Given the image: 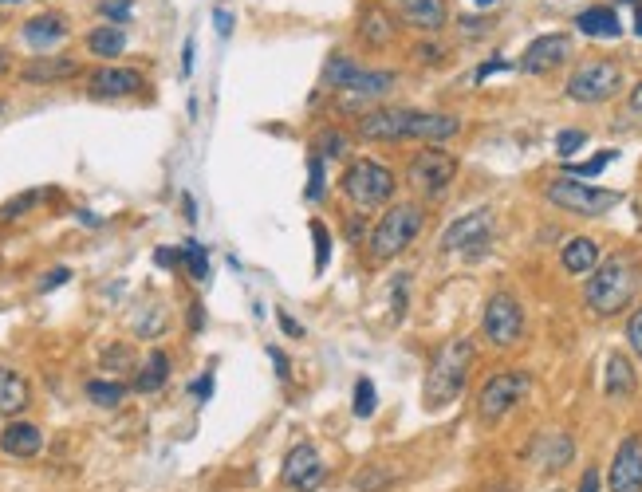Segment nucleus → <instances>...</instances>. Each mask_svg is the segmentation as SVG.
Returning a JSON list of instances; mask_svg holds the SVG:
<instances>
[{
  "label": "nucleus",
  "mask_w": 642,
  "mask_h": 492,
  "mask_svg": "<svg viewBox=\"0 0 642 492\" xmlns=\"http://www.w3.org/2000/svg\"><path fill=\"white\" fill-rule=\"evenodd\" d=\"M544 197H548L556 209L572 213V217H603L607 209H615V205L623 201L619 189H599V185H587L579 182V178H556V182L544 189Z\"/></svg>",
  "instance_id": "nucleus-5"
},
{
  "label": "nucleus",
  "mask_w": 642,
  "mask_h": 492,
  "mask_svg": "<svg viewBox=\"0 0 642 492\" xmlns=\"http://www.w3.org/2000/svg\"><path fill=\"white\" fill-rule=\"evenodd\" d=\"M276 319H280V327H284V335H292V339H304V327H300V323H296V319H292L288 311H280Z\"/></svg>",
  "instance_id": "nucleus-39"
},
{
  "label": "nucleus",
  "mask_w": 642,
  "mask_h": 492,
  "mask_svg": "<svg viewBox=\"0 0 642 492\" xmlns=\"http://www.w3.org/2000/svg\"><path fill=\"white\" fill-rule=\"evenodd\" d=\"M528 390H532V378H528L524 370H501V374H493V378L477 390V418H481L485 426L501 422L505 414H513L516 406L528 398Z\"/></svg>",
  "instance_id": "nucleus-6"
},
{
  "label": "nucleus",
  "mask_w": 642,
  "mask_h": 492,
  "mask_svg": "<svg viewBox=\"0 0 642 492\" xmlns=\"http://www.w3.org/2000/svg\"><path fill=\"white\" fill-rule=\"evenodd\" d=\"M568 56H572V36H568V32H548V36H536V40L524 48L520 71H524V75H548V71H556Z\"/></svg>",
  "instance_id": "nucleus-12"
},
{
  "label": "nucleus",
  "mask_w": 642,
  "mask_h": 492,
  "mask_svg": "<svg viewBox=\"0 0 642 492\" xmlns=\"http://www.w3.org/2000/svg\"><path fill=\"white\" fill-rule=\"evenodd\" d=\"M123 48H127V36L119 24H103V28L87 32V52L99 60H115V56H123Z\"/></svg>",
  "instance_id": "nucleus-25"
},
{
  "label": "nucleus",
  "mask_w": 642,
  "mask_h": 492,
  "mask_svg": "<svg viewBox=\"0 0 642 492\" xmlns=\"http://www.w3.org/2000/svg\"><path fill=\"white\" fill-rule=\"evenodd\" d=\"M0 67H4V52H0Z\"/></svg>",
  "instance_id": "nucleus-54"
},
{
  "label": "nucleus",
  "mask_w": 642,
  "mask_h": 492,
  "mask_svg": "<svg viewBox=\"0 0 642 492\" xmlns=\"http://www.w3.org/2000/svg\"><path fill=\"white\" fill-rule=\"evenodd\" d=\"M166 374H170V355H166V351H150V359L142 363L138 378H134V390H138V394H150V390H158V386L166 382Z\"/></svg>",
  "instance_id": "nucleus-26"
},
{
  "label": "nucleus",
  "mask_w": 642,
  "mask_h": 492,
  "mask_svg": "<svg viewBox=\"0 0 642 492\" xmlns=\"http://www.w3.org/2000/svg\"><path fill=\"white\" fill-rule=\"evenodd\" d=\"M339 185H343L347 201L359 205V209H375V205H386L394 197V174L375 158H355Z\"/></svg>",
  "instance_id": "nucleus-7"
},
{
  "label": "nucleus",
  "mask_w": 642,
  "mask_h": 492,
  "mask_svg": "<svg viewBox=\"0 0 642 492\" xmlns=\"http://www.w3.org/2000/svg\"><path fill=\"white\" fill-rule=\"evenodd\" d=\"M627 343H631V351L642 359V308L627 319Z\"/></svg>",
  "instance_id": "nucleus-37"
},
{
  "label": "nucleus",
  "mask_w": 642,
  "mask_h": 492,
  "mask_svg": "<svg viewBox=\"0 0 642 492\" xmlns=\"http://www.w3.org/2000/svg\"><path fill=\"white\" fill-rule=\"evenodd\" d=\"M154 260H158L162 268H170V264H178V260H182V252H174V248H158V252H154Z\"/></svg>",
  "instance_id": "nucleus-42"
},
{
  "label": "nucleus",
  "mask_w": 642,
  "mask_h": 492,
  "mask_svg": "<svg viewBox=\"0 0 642 492\" xmlns=\"http://www.w3.org/2000/svg\"><path fill=\"white\" fill-rule=\"evenodd\" d=\"M0 4H20V0H0Z\"/></svg>",
  "instance_id": "nucleus-53"
},
{
  "label": "nucleus",
  "mask_w": 642,
  "mask_h": 492,
  "mask_svg": "<svg viewBox=\"0 0 642 492\" xmlns=\"http://www.w3.org/2000/svg\"><path fill=\"white\" fill-rule=\"evenodd\" d=\"M560 264H564L568 276H587V272L599 268V245L591 237H572L560 252Z\"/></svg>",
  "instance_id": "nucleus-23"
},
{
  "label": "nucleus",
  "mask_w": 642,
  "mask_h": 492,
  "mask_svg": "<svg viewBox=\"0 0 642 492\" xmlns=\"http://www.w3.org/2000/svg\"><path fill=\"white\" fill-rule=\"evenodd\" d=\"M579 146H587V134H583V130H560V134H556V154H560V158H572Z\"/></svg>",
  "instance_id": "nucleus-34"
},
{
  "label": "nucleus",
  "mask_w": 642,
  "mask_h": 492,
  "mask_svg": "<svg viewBox=\"0 0 642 492\" xmlns=\"http://www.w3.org/2000/svg\"><path fill=\"white\" fill-rule=\"evenodd\" d=\"M623 87V67L615 60H587L568 75L564 91L576 103H607Z\"/></svg>",
  "instance_id": "nucleus-8"
},
{
  "label": "nucleus",
  "mask_w": 642,
  "mask_h": 492,
  "mask_svg": "<svg viewBox=\"0 0 642 492\" xmlns=\"http://www.w3.org/2000/svg\"><path fill=\"white\" fill-rule=\"evenodd\" d=\"M619 154L615 150H607V154H595L591 162H583V166H568V178H595V174H603L611 162H615Z\"/></svg>",
  "instance_id": "nucleus-33"
},
{
  "label": "nucleus",
  "mask_w": 642,
  "mask_h": 492,
  "mask_svg": "<svg viewBox=\"0 0 642 492\" xmlns=\"http://www.w3.org/2000/svg\"><path fill=\"white\" fill-rule=\"evenodd\" d=\"M398 16H402V24H410V28L438 32V28H446L450 8H446V0H398Z\"/></svg>",
  "instance_id": "nucleus-16"
},
{
  "label": "nucleus",
  "mask_w": 642,
  "mask_h": 492,
  "mask_svg": "<svg viewBox=\"0 0 642 492\" xmlns=\"http://www.w3.org/2000/svg\"><path fill=\"white\" fill-rule=\"evenodd\" d=\"M505 67H509V63H505V60H489V63H481V67H477V79H485V75H493V71H505Z\"/></svg>",
  "instance_id": "nucleus-45"
},
{
  "label": "nucleus",
  "mask_w": 642,
  "mask_h": 492,
  "mask_svg": "<svg viewBox=\"0 0 642 492\" xmlns=\"http://www.w3.org/2000/svg\"><path fill=\"white\" fill-rule=\"evenodd\" d=\"M323 477H327V465H323L320 453L312 445H296L288 453V461H284V473H280L284 489L292 492H316L323 485Z\"/></svg>",
  "instance_id": "nucleus-13"
},
{
  "label": "nucleus",
  "mask_w": 642,
  "mask_h": 492,
  "mask_svg": "<svg viewBox=\"0 0 642 492\" xmlns=\"http://www.w3.org/2000/svg\"><path fill=\"white\" fill-rule=\"evenodd\" d=\"M323 193V158H312V185H308V197H320Z\"/></svg>",
  "instance_id": "nucleus-38"
},
{
  "label": "nucleus",
  "mask_w": 642,
  "mask_h": 492,
  "mask_svg": "<svg viewBox=\"0 0 642 492\" xmlns=\"http://www.w3.org/2000/svg\"><path fill=\"white\" fill-rule=\"evenodd\" d=\"M87 398L95 402V406H119L123 398H127V386L123 382H87Z\"/></svg>",
  "instance_id": "nucleus-28"
},
{
  "label": "nucleus",
  "mask_w": 642,
  "mask_h": 492,
  "mask_svg": "<svg viewBox=\"0 0 642 492\" xmlns=\"http://www.w3.org/2000/svg\"><path fill=\"white\" fill-rule=\"evenodd\" d=\"M182 205H186V217H190V221H193V217H197V209H193V197H190V193L182 197Z\"/></svg>",
  "instance_id": "nucleus-50"
},
{
  "label": "nucleus",
  "mask_w": 642,
  "mask_h": 492,
  "mask_svg": "<svg viewBox=\"0 0 642 492\" xmlns=\"http://www.w3.org/2000/svg\"><path fill=\"white\" fill-rule=\"evenodd\" d=\"M182 67H186V71L193 67V40H186V56H182Z\"/></svg>",
  "instance_id": "nucleus-49"
},
{
  "label": "nucleus",
  "mask_w": 642,
  "mask_h": 492,
  "mask_svg": "<svg viewBox=\"0 0 642 492\" xmlns=\"http://www.w3.org/2000/svg\"><path fill=\"white\" fill-rule=\"evenodd\" d=\"M631 111H635V115H642V83L635 87V91H631Z\"/></svg>",
  "instance_id": "nucleus-47"
},
{
  "label": "nucleus",
  "mask_w": 642,
  "mask_h": 492,
  "mask_svg": "<svg viewBox=\"0 0 642 492\" xmlns=\"http://www.w3.org/2000/svg\"><path fill=\"white\" fill-rule=\"evenodd\" d=\"M28 402H32L28 378H24L20 370L0 367V414H4V418H16V414L28 410Z\"/></svg>",
  "instance_id": "nucleus-19"
},
{
  "label": "nucleus",
  "mask_w": 642,
  "mask_h": 492,
  "mask_svg": "<svg viewBox=\"0 0 642 492\" xmlns=\"http://www.w3.org/2000/svg\"><path fill=\"white\" fill-rule=\"evenodd\" d=\"M0 111H4V99H0Z\"/></svg>",
  "instance_id": "nucleus-55"
},
{
  "label": "nucleus",
  "mask_w": 642,
  "mask_h": 492,
  "mask_svg": "<svg viewBox=\"0 0 642 492\" xmlns=\"http://www.w3.org/2000/svg\"><path fill=\"white\" fill-rule=\"evenodd\" d=\"M142 71H134V67H99V71H91V79H87V91H91V99H127L134 91H142Z\"/></svg>",
  "instance_id": "nucleus-15"
},
{
  "label": "nucleus",
  "mask_w": 642,
  "mask_h": 492,
  "mask_svg": "<svg viewBox=\"0 0 642 492\" xmlns=\"http://www.w3.org/2000/svg\"><path fill=\"white\" fill-rule=\"evenodd\" d=\"M473 339L469 335H453L438 347L434 363L426 370V410H442L450 406L453 398L461 394L465 378H469V367H473Z\"/></svg>",
  "instance_id": "nucleus-3"
},
{
  "label": "nucleus",
  "mask_w": 642,
  "mask_h": 492,
  "mask_svg": "<svg viewBox=\"0 0 642 492\" xmlns=\"http://www.w3.org/2000/svg\"><path fill=\"white\" fill-rule=\"evenodd\" d=\"M422 225H426V209L418 205V201H398V205H390L383 213V221L375 225V233H371V260H394L398 252H406V248L418 241V233H422Z\"/></svg>",
  "instance_id": "nucleus-4"
},
{
  "label": "nucleus",
  "mask_w": 642,
  "mask_h": 492,
  "mask_svg": "<svg viewBox=\"0 0 642 492\" xmlns=\"http://www.w3.org/2000/svg\"><path fill=\"white\" fill-rule=\"evenodd\" d=\"M182 260H186V268H190L193 280H209V256H205V248L197 245V241H186Z\"/></svg>",
  "instance_id": "nucleus-29"
},
{
  "label": "nucleus",
  "mask_w": 642,
  "mask_h": 492,
  "mask_svg": "<svg viewBox=\"0 0 642 492\" xmlns=\"http://www.w3.org/2000/svg\"><path fill=\"white\" fill-rule=\"evenodd\" d=\"M312 237H316V272L327 268V252H331V241H327V229H323L320 221L312 225Z\"/></svg>",
  "instance_id": "nucleus-35"
},
{
  "label": "nucleus",
  "mask_w": 642,
  "mask_h": 492,
  "mask_svg": "<svg viewBox=\"0 0 642 492\" xmlns=\"http://www.w3.org/2000/svg\"><path fill=\"white\" fill-rule=\"evenodd\" d=\"M576 28L583 36H599V40H619V36H623V20H619V12L607 8V4L583 8L576 16Z\"/></svg>",
  "instance_id": "nucleus-20"
},
{
  "label": "nucleus",
  "mask_w": 642,
  "mask_h": 492,
  "mask_svg": "<svg viewBox=\"0 0 642 492\" xmlns=\"http://www.w3.org/2000/svg\"><path fill=\"white\" fill-rule=\"evenodd\" d=\"M99 12H103L107 20H115V24H123V20H130V0H103Z\"/></svg>",
  "instance_id": "nucleus-36"
},
{
  "label": "nucleus",
  "mask_w": 642,
  "mask_h": 492,
  "mask_svg": "<svg viewBox=\"0 0 642 492\" xmlns=\"http://www.w3.org/2000/svg\"><path fill=\"white\" fill-rule=\"evenodd\" d=\"M477 4H481V8H489V4H493V0H477Z\"/></svg>",
  "instance_id": "nucleus-52"
},
{
  "label": "nucleus",
  "mask_w": 642,
  "mask_h": 492,
  "mask_svg": "<svg viewBox=\"0 0 642 492\" xmlns=\"http://www.w3.org/2000/svg\"><path fill=\"white\" fill-rule=\"evenodd\" d=\"M209 390H213V382H209V378H201V382H193V394H197V398H201V394H209Z\"/></svg>",
  "instance_id": "nucleus-48"
},
{
  "label": "nucleus",
  "mask_w": 642,
  "mask_h": 492,
  "mask_svg": "<svg viewBox=\"0 0 642 492\" xmlns=\"http://www.w3.org/2000/svg\"><path fill=\"white\" fill-rule=\"evenodd\" d=\"M375 414V382L359 378L355 382V418H371Z\"/></svg>",
  "instance_id": "nucleus-30"
},
{
  "label": "nucleus",
  "mask_w": 642,
  "mask_h": 492,
  "mask_svg": "<svg viewBox=\"0 0 642 492\" xmlns=\"http://www.w3.org/2000/svg\"><path fill=\"white\" fill-rule=\"evenodd\" d=\"M268 355H272V363H276V370H280V378H288V359H284L276 347H268Z\"/></svg>",
  "instance_id": "nucleus-46"
},
{
  "label": "nucleus",
  "mask_w": 642,
  "mask_h": 492,
  "mask_svg": "<svg viewBox=\"0 0 642 492\" xmlns=\"http://www.w3.org/2000/svg\"><path fill=\"white\" fill-rule=\"evenodd\" d=\"M635 292H639V264H635L627 252H619V256L603 260V264L587 276V284H583V304H587L591 315L611 319V315H619V311L635 300Z\"/></svg>",
  "instance_id": "nucleus-2"
},
{
  "label": "nucleus",
  "mask_w": 642,
  "mask_h": 492,
  "mask_svg": "<svg viewBox=\"0 0 642 492\" xmlns=\"http://www.w3.org/2000/svg\"><path fill=\"white\" fill-rule=\"evenodd\" d=\"M67 36V20L60 12H40V16H32L28 24H24V40L36 48V52H44V48H52V44H60Z\"/></svg>",
  "instance_id": "nucleus-21"
},
{
  "label": "nucleus",
  "mask_w": 642,
  "mask_h": 492,
  "mask_svg": "<svg viewBox=\"0 0 642 492\" xmlns=\"http://www.w3.org/2000/svg\"><path fill=\"white\" fill-rule=\"evenodd\" d=\"M493 241V209H473L465 217H457L446 237H442V248L446 252H477Z\"/></svg>",
  "instance_id": "nucleus-11"
},
{
  "label": "nucleus",
  "mask_w": 642,
  "mask_h": 492,
  "mask_svg": "<svg viewBox=\"0 0 642 492\" xmlns=\"http://www.w3.org/2000/svg\"><path fill=\"white\" fill-rule=\"evenodd\" d=\"M457 178V158H453L450 150H442V146H426V150H418L414 158H410V166H406V182L414 185L422 197H438V193H446Z\"/></svg>",
  "instance_id": "nucleus-9"
},
{
  "label": "nucleus",
  "mask_w": 642,
  "mask_h": 492,
  "mask_svg": "<svg viewBox=\"0 0 642 492\" xmlns=\"http://www.w3.org/2000/svg\"><path fill=\"white\" fill-rule=\"evenodd\" d=\"M603 390H607V398H615V402H623V398H631V394L639 390V374H635L627 355H611V359H607Z\"/></svg>",
  "instance_id": "nucleus-22"
},
{
  "label": "nucleus",
  "mask_w": 642,
  "mask_h": 492,
  "mask_svg": "<svg viewBox=\"0 0 642 492\" xmlns=\"http://www.w3.org/2000/svg\"><path fill=\"white\" fill-rule=\"evenodd\" d=\"M36 201H44V193L40 189H28V193H20V197H12L4 209H0V221H12V217H24Z\"/></svg>",
  "instance_id": "nucleus-31"
},
{
  "label": "nucleus",
  "mask_w": 642,
  "mask_h": 492,
  "mask_svg": "<svg viewBox=\"0 0 642 492\" xmlns=\"http://www.w3.org/2000/svg\"><path fill=\"white\" fill-rule=\"evenodd\" d=\"M0 449H4L8 457L28 461V457H36V453L44 449V433H40V426H32V422H8L4 433H0Z\"/></svg>",
  "instance_id": "nucleus-18"
},
{
  "label": "nucleus",
  "mask_w": 642,
  "mask_h": 492,
  "mask_svg": "<svg viewBox=\"0 0 642 492\" xmlns=\"http://www.w3.org/2000/svg\"><path fill=\"white\" fill-rule=\"evenodd\" d=\"M213 20H217V32H221V36H229V32H233V16H229V8H217V12H213Z\"/></svg>",
  "instance_id": "nucleus-41"
},
{
  "label": "nucleus",
  "mask_w": 642,
  "mask_h": 492,
  "mask_svg": "<svg viewBox=\"0 0 642 492\" xmlns=\"http://www.w3.org/2000/svg\"><path fill=\"white\" fill-rule=\"evenodd\" d=\"M64 280H67V268H56V272H52V276H48V280H44L40 288H44V292H52V288H60Z\"/></svg>",
  "instance_id": "nucleus-44"
},
{
  "label": "nucleus",
  "mask_w": 642,
  "mask_h": 492,
  "mask_svg": "<svg viewBox=\"0 0 642 492\" xmlns=\"http://www.w3.org/2000/svg\"><path fill=\"white\" fill-rule=\"evenodd\" d=\"M363 138L371 142H398V138H418V142H446L461 130V119L442 115V111H410V107H386V111H371L355 126Z\"/></svg>",
  "instance_id": "nucleus-1"
},
{
  "label": "nucleus",
  "mask_w": 642,
  "mask_h": 492,
  "mask_svg": "<svg viewBox=\"0 0 642 492\" xmlns=\"http://www.w3.org/2000/svg\"><path fill=\"white\" fill-rule=\"evenodd\" d=\"M481 331H485V339H489L493 347H513V343H520V335H524V311L516 304V296H509V292L489 296L485 315H481Z\"/></svg>",
  "instance_id": "nucleus-10"
},
{
  "label": "nucleus",
  "mask_w": 642,
  "mask_h": 492,
  "mask_svg": "<svg viewBox=\"0 0 642 492\" xmlns=\"http://www.w3.org/2000/svg\"><path fill=\"white\" fill-rule=\"evenodd\" d=\"M83 67L75 60H64V56H36V60H28L20 67V79L24 83H36V87H44V83H64V79H75Z\"/></svg>",
  "instance_id": "nucleus-17"
},
{
  "label": "nucleus",
  "mask_w": 642,
  "mask_h": 492,
  "mask_svg": "<svg viewBox=\"0 0 642 492\" xmlns=\"http://www.w3.org/2000/svg\"><path fill=\"white\" fill-rule=\"evenodd\" d=\"M359 32H363V40L367 44H390V36H394V20L386 16L383 8H367L363 12V24H359Z\"/></svg>",
  "instance_id": "nucleus-27"
},
{
  "label": "nucleus",
  "mask_w": 642,
  "mask_h": 492,
  "mask_svg": "<svg viewBox=\"0 0 642 492\" xmlns=\"http://www.w3.org/2000/svg\"><path fill=\"white\" fill-rule=\"evenodd\" d=\"M316 146H320V158H343L347 154V134L343 130H323L316 138Z\"/></svg>",
  "instance_id": "nucleus-32"
},
{
  "label": "nucleus",
  "mask_w": 642,
  "mask_h": 492,
  "mask_svg": "<svg viewBox=\"0 0 642 492\" xmlns=\"http://www.w3.org/2000/svg\"><path fill=\"white\" fill-rule=\"evenodd\" d=\"M572 453H576V445H572V437H568V433H548V437L536 445V461H540V469H544V473L564 469V465L572 461Z\"/></svg>",
  "instance_id": "nucleus-24"
},
{
  "label": "nucleus",
  "mask_w": 642,
  "mask_h": 492,
  "mask_svg": "<svg viewBox=\"0 0 642 492\" xmlns=\"http://www.w3.org/2000/svg\"><path fill=\"white\" fill-rule=\"evenodd\" d=\"M414 52H418V60H422V63H438V60H442V48H438V44H418Z\"/></svg>",
  "instance_id": "nucleus-40"
},
{
  "label": "nucleus",
  "mask_w": 642,
  "mask_h": 492,
  "mask_svg": "<svg viewBox=\"0 0 642 492\" xmlns=\"http://www.w3.org/2000/svg\"><path fill=\"white\" fill-rule=\"evenodd\" d=\"M611 492H642V437H623L607 473Z\"/></svg>",
  "instance_id": "nucleus-14"
},
{
  "label": "nucleus",
  "mask_w": 642,
  "mask_h": 492,
  "mask_svg": "<svg viewBox=\"0 0 642 492\" xmlns=\"http://www.w3.org/2000/svg\"><path fill=\"white\" fill-rule=\"evenodd\" d=\"M579 492H599V469H587V473H583Z\"/></svg>",
  "instance_id": "nucleus-43"
},
{
  "label": "nucleus",
  "mask_w": 642,
  "mask_h": 492,
  "mask_svg": "<svg viewBox=\"0 0 642 492\" xmlns=\"http://www.w3.org/2000/svg\"><path fill=\"white\" fill-rule=\"evenodd\" d=\"M635 32L642 36V4H639V12H635Z\"/></svg>",
  "instance_id": "nucleus-51"
}]
</instances>
